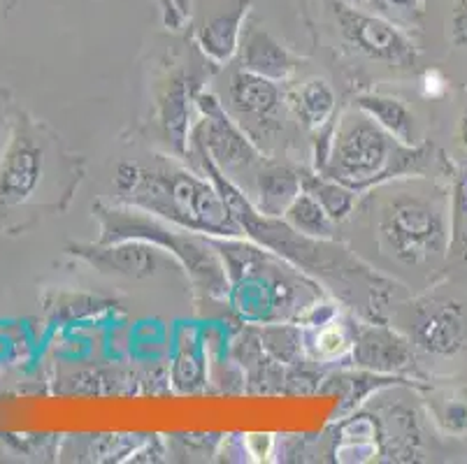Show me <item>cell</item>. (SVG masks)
<instances>
[{
	"instance_id": "obj_1",
	"label": "cell",
	"mask_w": 467,
	"mask_h": 464,
	"mask_svg": "<svg viewBox=\"0 0 467 464\" xmlns=\"http://www.w3.org/2000/svg\"><path fill=\"white\" fill-rule=\"evenodd\" d=\"M189 153L198 159L202 174L214 181L221 195L231 204L233 214L244 228V237H249L254 244H261L263 249L277 253L293 267H298L303 274L312 276L317 284H321V288H328L339 300L358 309L370 321H386L390 291L396 288L393 281L381 276L370 265H365L358 255L351 253L347 246L337 244L335 240L307 237L298 230H293L284 219L263 216L254 207L249 195L228 174L221 172L202 149L191 144Z\"/></svg>"
},
{
	"instance_id": "obj_2",
	"label": "cell",
	"mask_w": 467,
	"mask_h": 464,
	"mask_svg": "<svg viewBox=\"0 0 467 464\" xmlns=\"http://www.w3.org/2000/svg\"><path fill=\"white\" fill-rule=\"evenodd\" d=\"M435 147L431 142L402 144L358 108L344 112L335 126V142L324 177L349 186L356 193L393 179L426 177Z\"/></svg>"
},
{
	"instance_id": "obj_3",
	"label": "cell",
	"mask_w": 467,
	"mask_h": 464,
	"mask_svg": "<svg viewBox=\"0 0 467 464\" xmlns=\"http://www.w3.org/2000/svg\"><path fill=\"white\" fill-rule=\"evenodd\" d=\"M119 200L198 235L216 240L244 237V228L214 181L172 163L156 168L140 165L135 186L126 195H119Z\"/></svg>"
},
{
	"instance_id": "obj_4",
	"label": "cell",
	"mask_w": 467,
	"mask_h": 464,
	"mask_svg": "<svg viewBox=\"0 0 467 464\" xmlns=\"http://www.w3.org/2000/svg\"><path fill=\"white\" fill-rule=\"evenodd\" d=\"M93 216L100 225V244L121 240H142L159 246L170 253L186 270L193 288L201 295L212 300H226L231 291L226 265L214 244V237L198 235L191 230L177 228L150 211L133 207V204H119L112 207L108 202L93 204Z\"/></svg>"
},
{
	"instance_id": "obj_5",
	"label": "cell",
	"mask_w": 467,
	"mask_h": 464,
	"mask_svg": "<svg viewBox=\"0 0 467 464\" xmlns=\"http://www.w3.org/2000/svg\"><path fill=\"white\" fill-rule=\"evenodd\" d=\"M223 265H226L233 309L242 318L270 323L288 318L298 312L303 291H317L314 279L293 267L273 251H263L261 244H242L240 240H216Z\"/></svg>"
},
{
	"instance_id": "obj_6",
	"label": "cell",
	"mask_w": 467,
	"mask_h": 464,
	"mask_svg": "<svg viewBox=\"0 0 467 464\" xmlns=\"http://www.w3.org/2000/svg\"><path fill=\"white\" fill-rule=\"evenodd\" d=\"M381 249L405 267H426L449 253V204L419 193L390 195L379 210Z\"/></svg>"
},
{
	"instance_id": "obj_7",
	"label": "cell",
	"mask_w": 467,
	"mask_h": 464,
	"mask_svg": "<svg viewBox=\"0 0 467 464\" xmlns=\"http://www.w3.org/2000/svg\"><path fill=\"white\" fill-rule=\"evenodd\" d=\"M195 108L201 112V121L191 128L189 142L202 149L221 172L233 179L244 170L261 168L265 163L261 149L254 144L247 130L228 114L226 105L214 93H198Z\"/></svg>"
},
{
	"instance_id": "obj_8",
	"label": "cell",
	"mask_w": 467,
	"mask_h": 464,
	"mask_svg": "<svg viewBox=\"0 0 467 464\" xmlns=\"http://www.w3.org/2000/svg\"><path fill=\"white\" fill-rule=\"evenodd\" d=\"M333 15L342 40L360 57L389 66H411L416 61L414 42L393 21L356 10L344 0H335Z\"/></svg>"
},
{
	"instance_id": "obj_9",
	"label": "cell",
	"mask_w": 467,
	"mask_h": 464,
	"mask_svg": "<svg viewBox=\"0 0 467 464\" xmlns=\"http://www.w3.org/2000/svg\"><path fill=\"white\" fill-rule=\"evenodd\" d=\"M223 105L252 138L254 128L273 130L282 126V112L286 102H284L279 82L237 67L228 82V100Z\"/></svg>"
},
{
	"instance_id": "obj_10",
	"label": "cell",
	"mask_w": 467,
	"mask_h": 464,
	"mask_svg": "<svg viewBox=\"0 0 467 464\" xmlns=\"http://www.w3.org/2000/svg\"><path fill=\"white\" fill-rule=\"evenodd\" d=\"M414 339L432 356H456L467 342V314L449 297L421 300L414 312Z\"/></svg>"
},
{
	"instance_id": "obj_11",
	"label": "cell",
	"mask_w": 467,
	"mask_h": 464,
	"mask_svg": "<svg viewBox=\"0 0 467 464\" xmlns=\"http://www.w3.org/2000/svg\"><path fill=\"white\" fill-rule=\"evenodd\" d=\"M70 253L82 258L100 274L124 276V279H150L159 270V246L142 240H121L109 244H75Z\"/></svg>"
},
{
	"instance_id": "obj_12",
	"label": "cell",
	"mask_w": 467,
	"mask_h": 464,
	"mask_svg": "<svg viewBox=\"0 0 467 464\" xmlns=\"http://www.w3.org/2000/svg\"><path fill=\"white\" fill-rule=\"evenodd\" d=\"M193 79L186 72H172L165 79L163 88L156 100V119L163 128L170 147L175 149L177 156L189 153L191 138V102H195Z\"/></svg>"
},
{
	"instance_id": "obj_13",
	"label": "cell",
	"mask_w": 467,
	"mask_h": 464,
	"mask_svg": "<svg viewBox=\"0 0 467 464\" xmlns=\"http://www.w3.org/2000/svg\"><path fill=\"white\" fill-rule=\"evenodd\" d=\"M351 348H354L356 365L372 372H400L414 363L411 344L381 323L360 327Z\"/></svg>"
},
{
	"instance_id": "obj_14",
	"label": "cell",
	"mask_w": 467,
	"mask_h": 464,
	"mask_svg": "<svg viewBox=\"0 0 467 464\" xmlns=\"http://www.w3.org/2000/svg\"><path fill=\"white\" fill-rule=\"evenodd\" d=\"M45 151L28 138H16L0 168V200L24 202L40 186Z\"/></svg>"
},
{
	"instance_id": "obj_15",
	"label": "cell",
	"mask_w": 467,
	"mask_h": 464,
	"mask_svg": "<svg viewBox=\"0 0 467 464\" xmlns=\"http://www.w3.org/2000/svg\"><path fill=\"white\" fill-rule=\"evenodd\" d=\"M240 67L254 75L267 77L273 82H284L296 72L298 58L293 57L273 33L252 26L247 31H242Z\"/></svg>"
},
{
	"instance_id": "obj_16",
	"label": "cell",
	"mask_w": 467,
	"mask_h": 464,
	"mask_svg": "<svg viewBox=\"0 0 467 464\" xmlns=\"http://www.w3.org/2000/svg\"><path fill=\"white\" fill-rule=\"evenodd\" d=\"M254 193L258 195L252 200L254 207L261 211L263 216L270 219H282L291 202L303 193V179H300V170L286 168L279 163H265L256 170L254 174Z\"/></svg>"
},
{
	"instance_id": "obj_17",
	"label": "cell",
	"mask_w": 467,
	"mask_h": 464,
	"mask_svg": "<svg viewBox=\"0 0 467 464\" xmlns=\"http://www.w3.org/2000/svg\"><path fill=\"white\" fill-rule=\"evenodd\" d=\"M252 0H235V5L226 12L212 15L198 28V46L216 66L233 61L242 42V21L247 16Z\"/></svg>"
},
{
	"instance_id": "obj_18",
	"label": "cell",
	"mask_w": 467,
	"mask_h": 464,
	"mask_svg": "<svg viewBox=\"0 0 467 464\" xmlns=\"http://www.w3.org/2000/svg\"><path fill=\"white\" fill-rule=\"evenodd\" d=\"M354 108H358L360 112H365L372 121L379 123L386 133H390L398 142L402 144H421L423 139H419L416 135V117L400 98L384 96V93H360L356 96Z\"/></svg>"
},
{
	"instance_id": "obj_19",
	"label": "cell",
	"mask_w": 467,
	"mask_h": 464,
	"mask_svg": "<svg viewBox=\"0 0 467 464\" xmlns=\"http://www.w3.org/2000/svg\"><path fill=\"white\" fill-rule=\"evenodd\" d=\"M288 108L293 109L296 119L307 130H317L335 117L337 98H335L333 87L326 82L324 77H312V79L303 82V87L296 88V93L288 100Z\"/></svg>"
},
{
	"instance_id": "obj_20",
	"label": "cell",
	"mask_w": 467,
	"mask_h": 464,
	"mask_svg": "<svg viewBox=\"0 0 467 464\" xmlns=\"http://www.w3.org/2000/svg\"><path fill=\"white\" fill-rule=\"evenodd\" d=\"M300 179H303L305 193L317 198L335 223H342L354 214L356 202H358V193L354 189L339 184L335 179L324 177V174L305 172V170H300Z\"/></svg>"
},
{
	"instance_id": "obj_21",
	"label": "cell",
	"mask_w": 467,
	"mask_h": 464,
	"mask_svg": "<svg viewBox=\"0 0 467 464\" xmlns=\"http://www.w3.org/2000/svg\"><path fill=\"white\" fill-rule=\"evenodd\" d=\"M293 230H298L307 237H321V240H335V221L330 219L328 211L321 207L317 198L309 193H300L298 198L293 200L286 214L282 216Z\"/></svg>"
},
{
	"instance_id": "obj_22",
	"label": "cell",
	"mask_w": 467,
	"mask_h": 464,
	"mask_svg": "<svg viewBox=\"0 0 467 464\" xmlns=\"http://www.w3.org/2000/svg\"><path fill=\"white\" fill-rule=\"evenodd\" d=\"M449 253L467 263V172L453 174L449 204Z\"/></svg>"
},
{
	"instance_id": "obj_23",
	"label": "cell",
	"mask_w": 467,
	"mask_h": 464,
	"mask_svg": "<svg viewBox=\"0 0 467 464\" xmlns=\"http://www.w3.org/2000/svg\"><path fill=\"white\" fill-rule=\"evenodd\" d=\"M370 5L375 7L377 15L393 24L411 19L414 12H419V0H370Z\"/></svg>"
},
{
	"instance_id": "obj_24",
	"label": "cell",
	"mask_w": 467,
	"mask_h": 464,
	"mask_svg": "<svg viewBox=\"0 0 467 464\" xmlns=\"http://www.w3.org/2000/svg\"><path fill=\"white\" fill-rule=\"evenodd\" d=\"M449 40H451L453 46L467 51V0H458L453 5L451 16H449L447 24Z\"/></svg>"
},
{
	"instance_id": "obj_25",
	"label": "cell",
	"mask_w": 467,
	"mask_h": 464,
	"mask_svg": "<svg viewBox=\"0 0 467 464\" xmlns=\"http://www.w3.org/2000/svg\"><path fill=\"white\" fill-rule=\"evenodd\" d=\"M317 344H318V351H321V356H326V357L342 356V353H347L351 348L349 337H347L342 330H337V327H328V330L321 332L317 339Z\"/></svg>"
},
{
	"instance_id": "obj_26",
	"label": "cell",
	"mask_w": 467,
	"mask_h": 464,
	"mask_svg": "<svg viewBox=\"0 0 467 464\" xmlns=\"http://www.w3.org/2000/svg\"><path fill=\"white\" fill-rule=\"evenodd\" d=\"M444 425L451 434H465L467 432V402H461V399H453V402L447 404L444 408Z\"/></svg>"
},
{
	"instance_id": "obj_27",
	"label": "cell",
	"mask_w": 467,
	"mask_h": 464,
	"mask_svg": "<svg viewBox=\"0 0 467 464\" xmlns=\"http://www.w3.org/2000/svg\"><path fill=\"white\" fill-rule=\"evenodd\" d=\"M423 88H426L428 96H437L435 88H444V79H440V75H437L435 70L426 72V77H423Z\"/></svg>"
},
{
	"instance_id": "obj_28",
	"label": "cell",
	"mask_w": 467,
	"mask_h": 464,
	"mask_svg": "<svg viewBox=\"0 0 467 464\" xmlns=\"http://www.w3.org/2000/svg\"><path fill=\"white\" fill-rule=\"evenodd\" d=\"M456 142H458V147L467 149V105H465V109H462V114H461V121H458Z\"/></svg>"
}]
</instances>
